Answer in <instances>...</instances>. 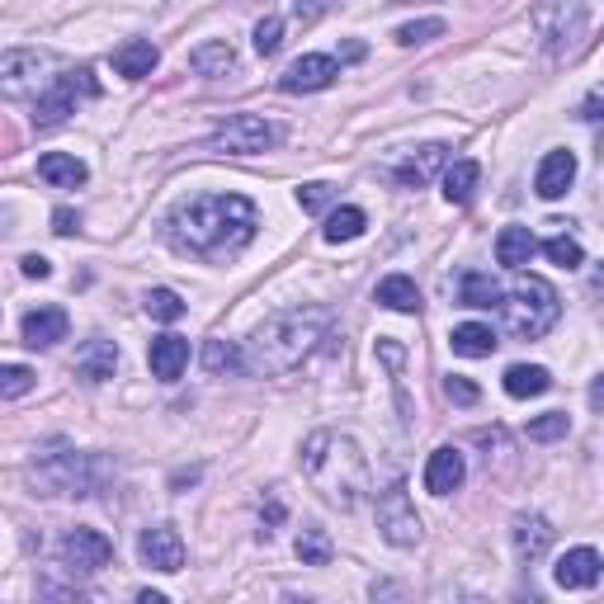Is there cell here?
<instances>
[{
  "label": "cell",
  "mask_w": 604,
  "mask_h": 604,
  "mask_svg": "<svg viewBox=\"0 0 604 604\" xmlns=\"http://www.w3.org/2000/svg\"><path fill=\"white\" fill-rule=\"evenodd\" d=\"M256 227H260V213L246 194H194V199L175 203L166 236L184 256L227 260L242 246L256 242Z\"/></svg>",
  "instance_id": "1"
},
{
  "label": "cell",
  "mask_w": 604,
  "mask_h": 604,
  "mask_svg": "<svg viewBox=\"0 0 604 604\" xmlns=\"http://www.w3.org/2000/svg\"><path fill=\"white\" fill-rule=\"evenodd\" d=\"M326 326H331L326 307H283L275 316H265V322L250 331L246 349H242L246 373L279 378V373L298 369V363L316 349V340L326 336Z\"/></svg>",
  "instance_id": "2"
},
{
  "label": "cell",
  "mask_w": 604,
  "mask_h": 604,
  "mask_svg": "<svg viewBox=\"0 0 604 604\" xmlns=\"http://www.w3.org/2000/svg\"><path fill=\"white\" fill-rule=\"evenodd\" d=\"M302 472L340 511H355L373 486V472H369V458H363L359 439L340 430H312L302 439Z\"/></svg>",
  "instance_id": "3"
},
{
  "label": "cell",
  "mask_w": 604,
  "mask_h": 604,
  "mask_svg": "<svg viewBox=\"0 0 604 604\" xmlns=\"http://www.w3.org/2000/svg\"><path fill=\"white\" fill-rule=\"evenodd\" d=\"M496 312H505V331H511L515 340H538V336H548V331L558 326L562 298H558V289H552L548 279L519 275L515 289L501 298Z\"/></svg>",
  "instance_id": "4"
},
{
  "label": "cell",
  "mask_w": 604,
  "mask_h": 604,
  "mask_svg": "<svg viewBox=\"0 0 604 604\" xmlns=\"http://www.w3.org/2000/svg\"><path fill=\"white\" fill-rule=\"evenodd\" d=\"M529 20L548 53H567V47H577L585 38V29H591V0H534Z\"/></svg>",
  "instance_id": "5"
},
{
  "label": "cell",
  "mask_w": 604,
  "mask_h": 604,
  "mask_svg": "<svg viewBox=\"0 0 604 604\" xmlns=\"http://www.w3.org/2000/svg\"><path fill=\"white\" fill-rule=\"evenodd\" d=\"M100 86H94V76L81 67V71H67V76H53L43 90H38V104H34V128H61L76 104L81 100H94Z\"/></svg>",
  "instance_id": "6"
},
{
  "label": "cell",
  "mask_w": 604,
  "mask_h": 604,
  "mask_svg": "<svg viewBox=\"0 0 604 604\" xmlns=\"http://www.w3.org/2000/svg\"><path fill=\"white\" fill-rule=\"evenodd\" d=\"M57 71V57L43 53V47H10L0 53V100H24V94H38Z\"/></svg>",
  "instance_id": "7"
},
{
  "label": "cell",
  "mask_w": 604,
  "mask_h": 604,
  "mask_svg": "<svg viewBox=\"0 0 604 604\" xmlns=\"http://www.w3.org/2000/svg\"><path fill=\"white\" fill-rule=\"evenodd\" d=\"M279 123H269L260 114H232L227 123H217V133L209 147L213 152H227V156H256V152H269L279 142Z\"/></svg>",
  "instance_id": "8"
},
{
  "label": "cell",
  "mask_w": 604,
  "mask_h": 604,
  "mask_svg": "<svg viewBox=\"0 0 604 604\" xmlns=\"http://www.w3.org/2000/svg\"><path fill=\"white\" fill-rule=\"evenodd\" d=\"M378 534H383L392 548L421 544V515H416V501H411L406 482H392L383 496H378Z\"/></svg>",
  "instance_id": "9"
},
{
  "label": "cell",
  "mask_w": 604,
  "mask_h": 604,
  "mask_svg": "<svg viewBox=\"0 0 604 604\" xmlns=\"http://www.w3.org/2000/svg\"><path fill=\"white\" fill-rule=\"evenodd\" d=\"M34 477L47 496H90V458L86 454H43L34 463Z\"/></svg>",
  "instance_id": "10"
},
{
  "label": "cell",
  "mask_w": 604,
  "mask_h": 604,
  "mask_svg": "<svg viewBox=\"0 0 604 604\" xmlns=\"http://www.w3.org/2000/svg\"><path fill=\"white\" fill-rule=\"evenodd\" d=\"M137 552H142V562H147L152 571H166V577H175V571L184 567V538L175 534L170 524H152V529H142Z\"/></svg>",
  "instance_id": "11"
},
{
  "label": "cell",
  "mask_w": 604,
  "mask_h": 604,
  "mask_svg": "<svg viewBox=\"0 0 604 604\" xmlns=\"http://www.w3.org/2000/svg\"><path fill=\"white\" fill-rule=\"evenodd\" d=\"M340 76V61L336 57H326V53H307V57H298L289 71L279 76V90H289V94H312V90H326L331 81Z\"/></svg>",
  "instance_id": "12"
},
{
  "label": "cell",
  "mask_w": 604,
  "mask_h": 604,
  "mask_svg": "<svg viewBox=\"0 0 604 604\" xmlns=\"http://www.w3.org/2000/svg\"><path fill=\"white\" fill-rule=\"evenodd\" d=\"M109 558H114V544L100 529H71L61 538V562L71 571H100L109 567Z\"/></svg>",
  "instance_id": "13"
},
{
  "label": "cell",
  "mask_w": 604,
  "mask_h": 604,
  "mask_svg": "<svg viewBox=\"0 0 604 604\" xmlns=\"http://www.w3.org/2000/svg\"><path fill=\"white\" fill-rule=\"evenodd\" d=\"M600 552L595 548H571L558 558V567H552V581L562 585V591H591V585H600Z\"/></svg>",
  "instance_id": "14"
},
{
  "label": "cell",
  "mask_w": 604,
  "mask_h": 604,
  "mask_svg": "<svg viewBox=\"0 0 604 604\" xmlns=\"http://www.w3.org/2000/svg\"><path fill=\"white\" fill-rule=\"evenodd\" d=\"M463 477H468L463 454H458L454 444H439L430 454V463H425V491H430V496H449V491L463 486Z\"/></svg>",
  "instance_id": "15"
},
{
  "label": "cell",
  "mask_w": 604,
  "mask_h": 604,
  "mask_svg": "<svg viewBox=\"0 0 604 604\" xmlns=\"http://www.w3.org/2000/svg\"><path fill=\"white\" fill-rule=\"evenodd\" d=\"M571 180H577V156L571 152H548L544 161H538V175H534V194L538 199H562Z\"/></svg>",
  "instance_id": "16"
},
{
  "label": "cell",
  "mask_w": 604,
  "mask_h": 604,
  "mask_svg": "<svg viewBox=\"0 0 604 604\" xmlns=\"http://www.w3.org/2000/svg\"><path fill=\"white\" fill-rule=\"evenodd\" d=\"M444 166H449V147H444V142H430V147H421L416 156H406V161L396 166V184H402V189H425Z\"/></svg>",
  "instance_id": "17"
},
{
  "label": "cell",
  "mask_w": 604,
  "mask_h": 604,
  "mask_svg": "<svg viewBox=\"0 0 604 604\" xmlns=\"http://www.w3.org/2000/svg\"><path fill=\"white\" fill-rule=\"evenodd\" d=\"M67 331H71L67 312H61V307H38V312H29V316H24L20 336H24L29 349H53L57 340H67Z\"/></svg>",
  "instance_id": "18"
},
{
  "label": "cell",
  "mask_w": 604,
  "mask_h": 604,
  "mask_svg": "<svg viewBox=\"0 0 604 604\" xmlns=\"http://www.w3.org/2000/svg\"><path fill=\"white\" fill-rule=\"evenodd\" d=\"M147 363H152V378L161 383H175L189 363V340L184 336H156L152 349H147Z\"/></svg>",
  "instance_id": "19"
},
{
  "label": "cell",
  "mask_w": 604,
  "mask_h": 604,
  "mask_svg": "<svg viewBox=\"0 0 604 604\" xmlns=\"http://www.w3.org/2000/svg\"><path fill=\"white\" fill-rule=\"evenodd\" d=\"M114 369H119V345L114 340H86L81 345V355H76V373L86 378V383H109L114 378Z\"/></svg>",
  "instance_id": "20"
},
{
  "label": "cell",
  "mask_w": 604,
  "mask_h": 604,
  "mask_svg": "<svg viewBox=\"0 0 604 604\" xmlns=\"http://www.w3.org/2000/svg\"><path fill=\"white\" fill-rule=\"evenodd\" d=\"M38 180H47L53 189H76L90 180V170L81 156H71V152H47V156H38Z\"/></svg>",
  "instance_id": "21"
},
{
  "label": "cell",
  "mask_w": 604,
  "mask_h": 604,
  "mask_svg": "<svg viewBox=\"0 0 604 604\" xmlns=\"http://www.w3.org/2000/svg\"><path fill=\"white\" fill-rule=\"evenodd\" d=\"M548 548H552V524L544 515H519L515 519V558L538 562Z\"/></svg>",
  "instance_id": "22"
},
{
  "label": "cell",
  "mask_w": 604,
  "mask_h": 604,
  "mask_svg": "<svg viewBox=\"0 0 604 604\" xmlns=\"http://www.w3.org/2000/svg\"><path fill=\"white\" fill-rule=\"evenodd\" d=\"M373 302L388 312H402V316H416L421 312V289L411 275H388L383 283L373 289Z\"/></svg>",
  "instance_id": "23"
},
{
  "label": "cell",
  "mask_w": 604,
  "mask_h": 604,
  "mask_svg": "<svg viewBox=\"0 0 604 604\" xmlns=\"http://www.w3.org/2000/svg\"><path fill=\"white\" fill-rule=\"evenodd\" d=\"M156 61H161V53H156V43H147V38H128L123 47H114V71L128 76V81H142V76H152Z\"/></svg>",
  "instance_id": "24"
},
{
  "label": "cell",
  "mask_w": 604,
  "mask_h": 604,
  "mask_svg": "<svg viewBox=\"0 0 604 604\" xmlns=\"http://www.w3.org/2000/svg\"><path fill=\"white\" fill-rule=\"evenodd\" d=\"M501 298H505V289L491 275H482V269H472V275H463V283H458V302L472 312H496Z\"/></svg>",
  "instance_id": "25"
},
{
  "label": "cell",
  "mask_w": 604,
  "mask_h": 604,
  "mask_svg": "<svg viewBox=\"0 0 604 604\" xmlns=\"http://www.w3.org/2000/svg\"><path fill=\"white\" fill-rule=\"evenodd\" d=\"M534 250H538V242H534V232L529 227H501V236H496V265H505V269H524L534 260Z\"/></svg>",
  "instance_id": "26"
},
{
  "label": "cell",
  "mask_w": 604,
  "mask_h": 604,
  "mask_svg": "<svg viewBox=\"0 0 604 604\" xmlns=\"http://www.w3.org/2000/svg\"><path fill=\"white\" fill-rule=\"evenodd\" d=\"M449 345H454V355H463V359H486V355H496L501 340H496V331H491V326L463 322V326H454Z\"/></svg>",
  "instance_id": "27"
},
{
  "label": "cell",
  "mask_w": 604,
  "mask_h": 604,
  "mask_svg": "<svg viewBox=\"0 0 604 604\" xmlns=\"http://www.w3.org/2000/svg\"><path fill=\"white\" fill-rule=\"evenodd\" d=\"M501 383H505V392H511L515 402H529V396H544L552 388V378H548L544 363H515V369H505Z\"/></svg>",
  "instance_id": "28"
},
{
  "label": "cell",
  "mask_w": 604,
  "mask_h": 604,
  "mask_svg": "<svg viewBox=\"0 0 604 604\" xmlns=\"http://www.w3.org/2000/svg\"><path fill=\"white\" fill-rule=\"evenodd\" d=\"M236 67V53H232V43H199L194 53H189V71H199V76H227Z\"/></svg>",
  "instance_id": "29"
},
{
  "label": "cell",
  "mask_w": 604,
  "mask_h": 604,
  "mask_svg": "<svg viewBox=\"0 0 604 604\" xmlns=\"http://www.w3.org/2000/svg\"><path fill=\"white\" fill-rule=\"evenodd\" d=\"M477 180H482V166L477 161H449L444 166V199L449 203H468L472 194H477Z\"/></svg>",
  "instance_id": "30"
},
{
  "label": "cell",
  "mask_w": 604,
  "mask_h": 604,
  "mask_svg": "<svg viewBox=\"0 0 604 604\" xmlns=\"http://www.w3.org/2000/svg\"><path fill=\"white\" fill-rule=\"evenodd\" d=\"M363 227H369V217H363V209H355V203H345V209H336L326 217V227L322 236L331 246H340V242H355V236H363Z\"/></svg>",
  "instance_id": "31"
},
{
  "label": "cell",
  "mask_w": 604,
  "mask_h": 604,
  "mask_svg": "<svg viewBox=\"0 0 604 604\" xmlns=\"http://www.w3.org/2000/svg\"><path fill=\"white\" fill-rule=\"evenodd\" d=\"M293 552H298V562H302V567H326V562H331V534H326V529H316V524H307V529L298 534Z\"/></svg>",
  "instance_id": "32"
},
{
  "label": "cell",
  "mask_w": 604,
  "mask_h": 604,
  "mask_svg": "<svg viewBox=\"0 0 604 604\" xmlns=\"http://www.w3.org/2000/svg\"><path fill=\"white\" fill-rule=\"evenodd\" d=\"M203 369H209V373H246L242 345H232V340H209V345H203Z\"/></svg>",
  "instance_id": "33"
},
{
  "label": "cell",
  "mask_w": 604,
  "mask_h": 604,
  "mask_svg": "<svg viewBox=\"0 0 604 604\" xmlns=\"http://www.w3.org/2000/svg\"><path fill=\"white\" fill-rule=\"evenodd\" d=\"M38 383V373L29 363H0V402H14V396H29Z\"/></svg>",
  "instance_id": "34"
},
{
  "label": "cell",
  "mask_w": 604,
  "mask_h": 604,
  "mask_svg": "<svg viewBox=\"0 0 604 604\" xmlns=\"http://www.w3.org/2000/svg\"><path fill=\"white\" fill-rule=\"evenodd\" d=\"M142 307H147L152 322H180V316H184V298L175 293V289H147Z\"/></svg>",
  "instance_id": "35"
},
{
  "label": "cell",
  "mask_w": 604,
  "mask_h": 604,
  "mask_svg": "<svg viewBox=\"0 0 604 604\" xmlns=\"http://www.w3.org/2000/svg\"><path fill=\"white\" fill-rule=\"evenodd\" d=\"M544 256H548L552 265H562V269H581V265H585L581 242H577V236H567V232L548 236V242H544Z\"/></svg>",
  "instance_id": "36"
},
{
  "label": "cell",
  "mask_w": 604,
  "mask_h": 604,
  "mask_svg": "<svg viewBox=\"0 0 604 604\" xmlns=\"http://www.w3.org/2000/svg\"><path fill=\"white\" fill-rule=\"evenodd\" d=\"M444 29H449V24H444L439 14H430V20H411V24L396 29V43H402V47H416V43H430V38H439Z\"/></svg>",
  "instance_id": "37"
},
{
  "label": "cell",
  "mask_w": 604,
  "mask_h": 604,
  "mask_svg": "<svg viewBox=\"0 0 604 604\" xmlns=\"http://www.w3.org/2000/svg\"><path fill=\"white\" fill-rule=\"evenodd\" d=\"M567 430H571V416H567V411H548V416L529 421V439H538V444H552V439H562Z\"/></svg>",
  "instance_id": "38"
},
{
  "label": "cell",
  "mask_w": 604,
  "mask_h": 604,
  "mask_svg": "<svg viewBox=\"0 0 604 604\" xmlns=\"http://www.w3.org/2000/svg\"><path fill=\"white\" fill-rule=\"evenodd\" d=\"M279 43H283V20H279V14H265V20L256 24V53L260 57H275Z\"/></svg>",
  "instance_id": "39"
},
{
  "label": "cell",
  "mask_w": 604,
  "mask_h": 604,
  "mask_svg": "<svg viewBox=\"0 0 604 604\" xmlns=\"http://www.w3.org/2000/svg\"><path fill=\"white\" fill-rule=\"evenodd\" d=\"M331 199H336V189H331V184H322V180H316V184H302V189H298V203H302V213H322Z\"/></svg>",
  "instance_id": "40"
},
{
  "label": "cell",
  "mask_w": 604,
  "mask_h": 604,
  "mask_svg": "<svg viewBox=\"0 0 604 604\" xmlns=\"http://www.w3.org/2000/svg\"><path fill=\"white\" fill-rule=\"evenodd\" d=\"M444 396H449L454 406H477V396H482V392H477V383H468V378L449 373V378H444Z\"/></svg>",
  "instance_id": "41"
},
{
  "label": "cell",
  "mask_w": 604,
  "mask_h": 604,
  "mask_svg": "<svg viewBox=\"0 0 604 604\" xmlns=\"http://www.w3.org/2000/svg\"><path fill=\"white\" fill-rule=\"evenodd\" d=\"M340 0H293V20L298 24H316L326 10H336Z\"/></svg>",
  "instance_id": "42"
},
{
  "label": "cell",
  "mask_w": 604,
  "mask_h": 604,
  "mask_svg": "<svg viewBox=\"0 0 604 604\" xmlns=\"http://www.w3.org/2000/svg\"><path fill=\"white\" fill-rule=\"evenodd\" d=\"M53 232H57V236H76V232H81V213L57 209V213H53Z\"/></svg>",
  "instance_id": "43"
},
{
  "label": "cell",
  "mask_w": 604,
  "mask_h": 604,
  "mask_svg": "<svg viewBox=\"0 0 604 604\" xmlns=\"http://www.w3.org/2000/svg\"><path fill=\"white\" fill-rule=\"evenodd\" d=\"M378 359H383L388 369L396 373V369H402V359H406V355H402V345H396V340H378Z\"/></svg>",
  "instance_id": "44"
},
{
  "label": "cell",
  "mask_w": 604,
  "mask_h": 604,
  "mask_svg": "<svg viewBox=\"0 0 604 604\" xmlns=\"http://www.w3.org/2000/svg\"><path fill=\"white\" fill-rule=\"evenodd\" d=\"M20 269H24L29 279H47V275H53V265H47L43 256H24V260H20Z\"/></svg>",
  "instance_id": "45"
},
{
  "label": "cell",
  "mask_w": 604,
  "mask_h": 604,
  "mask_svg": "<svg viewBox=\"0 0 604 604\" xmlns=\"http://www.w3.org/2000/svg\"><path fill=\"white\" fill-rule=\"evenodd\" d=\"M585 119H591V123L600 119V90H591V100H585Z\"/></svg>",
  "instance_id": "46"
},
{
  "label": "cell",
  "mask_w": 604,
  "mask_h": 604,
  "mask_svg": "<svg viewBox=\"0 0 604 604\" xmlns=\"http://www.w3.org/2000/svg\"><path fill=\"white\" fill-rule=\"evenodd\" d=\"M137 600H142V604H166V595H161V591H142Z\"/></svg>",
  "instance_id": "47"
}]
</instances>
